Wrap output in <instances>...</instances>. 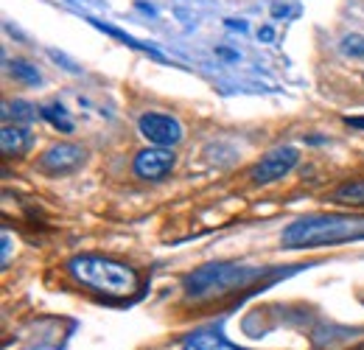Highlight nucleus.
Here are the masks:
<instances>
[{
	"mask_svg": "<svg viewBox=\"0 0 364 350\" xmlns=\"http://www.w3.org/2000/svg\"><path fill=\"white\" fill-rule=\"evenodd\" d=\"M0 149H3L6 157H20V154H26L31 149V134H28V129H23L17 124L14 127L6 124L3 132H0Z\"/></svg>",
	"mask_w": 364,
	"mask_h": 350,
	"instance_id": "8",
	"label": "nucleus"
},
{
	"mask_svg": "<svg viewBox=\"0 0 364 350\" xmlns=\"http://www.w3.org/2000/svg\"><path fill=\"white\" fill-rule=\"evenodd\" d=\"M9 70H11L14 79H20V82H26V85H40V73H37V68H31L28 62H11Z\"/></svg>",
	"mask_w": 364,
	"mask_h": 350,
	"instance_id": "12",
	"label": "nucleus"
},
{
	"mask_svg": "<svg viewBox=\"0 0 364 350\" xmlns=\"http://www.w3.org/2000/svg\"><path fill=\"white\" fill-rule=\"evenodd\" d=\"M350 127H359V129H364V118H345Z\"/></svg>",
	"mask_w": 364,
	"mask_h": 350,
	"instance_id": "15",
	"label": "nucleus"
},
{
	"mask_svg": "<svg viewBox=\"0 0 364 350\" xmlns=\"http://www.w3.org/2000/svg\"><path fill=\"white\" fill-rule=\"evenodd\" d=\"M300 160V152L294 146H280V149H272L255 169H252V182L255 185H269L274 179H283L289 174Z\"/></svg>",
	"mask_w": 364,
	"mask_h": 350,
	"instance_id": "5",
	"label": "nucleus"
},
{
	"mask_svg": "<svg viewBox=\"0 0 364 350\" xmlns=\"http://www.w3.org/2000/svg\"><path fill=\"white\" fill-rule=\"evenodd\" d=\"M250 277H252L250 272L235 269V266H205L185 280V289L191 297H208V295H216V289L230 292L232 286H241Z\"/></svg>",
	"mask_w": 364,
	"mask_h": 350,
	"instance_id": "3",
	"label": "nucleus"
},
{
	"mask_svg": "<svg viewBox=\"0 0 364 350\" xmlns=\"http://www.w3.org/2000/svg\"><path fill=\"white\" fill-rule=\"evenodd\" d=\"M177 166V157L171 149L166 146H151V149H143L137 152L135 157V174L146 182H160L163 176H168Z\"/></svg>",
	"mask_w": 364,
	"mask_h": 350,
	"instance_id": "6",
	"label": "nucleus"
},
{
	"mask_svg": "<svg viewBox=\"0 0 364 350\" xmlns=\"http://www.w3.org/2000/svg\"><path fill=\"white\" fill-rule=\"evenodd\" d=\"M180 350H241L235 345H230L228 339H222L219 334H210V331H202V334H193L182 342Z\"/></svg>",
	"mask_w": 364,
	"mask_h": 350,
	"instance_id": "9",
	"label": "nucleus"
},
{
	"mask_svg": "<svg viewBox=\"0 0 364 350\" xmlns=\"http://www.w3.org/2000/svg\"><path fill=\"white\" fill-rule=\"evenodd\" d=\"M356 238H364V219H350V216H311L294 221L283 233L286 247H325Z\"/></svg>",
	"mask_w": 364,
	"mask_h": 350,
	"instance_id": "2",
	"label": "nucleus"
},
{
	"mask_svg": "<svg viewBox=\"0 0 364 350\" xmlns=\"http://www.w3.org/2000/svg\"><path fill=\"white\" fill-rule=\"evenodd\" d=\"M140 134L151 143V146H177L182 140V124L174 115L166 112H143L137 121Z\"/></svg>",
	"mask_w": 364,
	"mask_h": 350,
	"instance_id": "4",
	"label": "nucleus"
},
{
	"mask_svg": "<svg viewBox=\"0 0 364 350\" xmlns=\"http://www.w3.org/2000/svg\"><path fill=\"white\" fill-rule=\"evenodd\" d=\"M85 163V149L73 143H56L40 157V169L48 174H68Z\"/></svg>",
	"mask_w": 364,
	"mask_h": 350,
	"instance_id": "7",
	"label": "nucleus"
},
{
	"mask_svg": "<svg viewBox=\"0 0 364 350\" xmlns=\"http://www.w3.org/2000/svg\"><path fill=\"white\" fill-rule=\"evenodd\" d=\"M68 272L79 286L115 300L132 297L140 286V277L132 266L107 255H76L68 261Z\"/></svg>",
	"mask_w": 364,
	"mask_h": 350,
	"instance_id": "1",
	"label": "nucleus"
},
{
	"mask_svg": "<svg viewBox=\"0 0 364 350\" xmlns=\"http://www.w3.org/2000/svg\"><path fill=\"white\" fill-rule=\"evenodd\" d=\"M333 199L345 202V205H364V179H356V182H348V185L336 188Z\"/></svg>",
	"mask_w": 364,
	"mask_h": 350,
	"instance_id": "11",
	"label": "nucleus"
},
{
	"mask_svg": "<svg viewBox=\"0 0 364 350\" xmlns=\"http://www.w3.org/2000/svg\"><path fill=\"white\" fill-rule=\"evenodd\" d=\"M342 51L350 56H362L364 53V37H345L342 40Z\"/></svg>",
	"mask_w": 364,
	"mask_h": 350,
	"instance_id": "13",
	"label": "nucleus"
},
{
	"mask_svg": "<svg viewBox=\"0 0 364 350\" xmlns=\"http://www.w3.org/2000/svg\"><path fill=\"white\" fill-rule=\"evenodd\" d=\"M40 115L46 118L50 127H56L59 132H73V121L68 118V112H65L62 104H46V107L40 110Z\"/></svg>",
	"mask_w": 364,
	"mask_h": 350,
	"instance_id": "10",
	"label": "nucleus"
},
{
	"mask_svg": "<svg viewBox=\"0 0 364 350\" xmlns=\"http://www.w3.org/2000/svg\"><path fill=\"white\" fill-rule=\"evenodd\" d=\"M258 37H261V40H267V43H269V40H272L274 34H272V28H261V31H258Z\"/></svg>",
	"mask_w": 364,
	"mask_h": 350,
	"instance_id": "14",
	"label": "nucleus"
}]
</instances>
